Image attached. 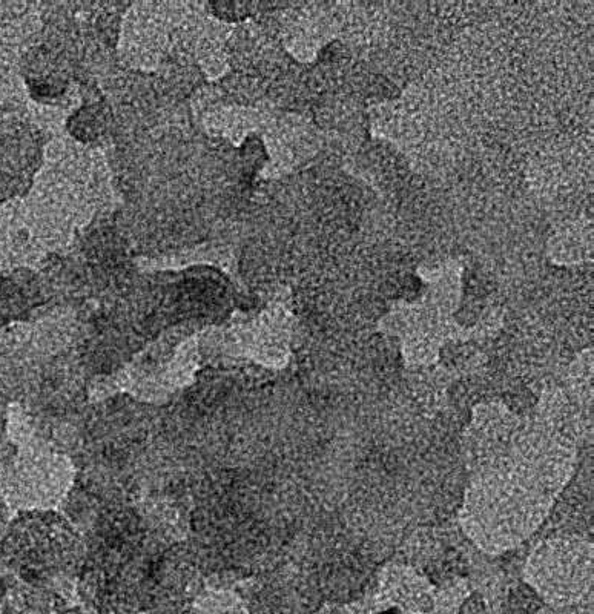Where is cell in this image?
Returning a JSON list of instances; mask_svg holds the SVG:
<instances>
[{
	"label": "cell",
	"mask_w": 594,
	"mask_h": 614,
	"mask_svg": "<svg viewBox=\"0 0 594 614\" xmlns=\"http://www.w3.org/2000/svg\"><path fill=\"white\" fill-rule=\"evenodd\" d=\"M548 258L555 265L571 266L581 265L584 261L590 260L591 251V223L585 222L570 223L567 228L550 238L547 246Z\"/></svg>",
	"instance_id": "1"
}]
</instances>
